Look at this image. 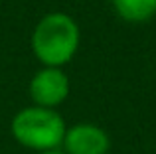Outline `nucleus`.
I'll return each mask as SVG.
<instances>
[{"instance_id": "f257e3e1", "label": "nucleus", "mask_w": 156, "mask_h": 154, "mask_svg": "<svg viewBox=\"0 0 156 154\" xmlns=\"http://www.w3.org/2000/svg\"><path fill=\"white\" fill-rule=\"evenodd\" d=\"M34 54L44 65H65L79 47V28L67 14L53 12L38 22L32 36Z\"/></svg>"}, {"instance_id": "f03ea898", "label": "nucleus", "mask_w": 156, "mask_h": 154, "mask_svg": "<svg viewBox=\"0 0 156 154\" xmlns=\"http://www.w3.org/2000/svg\"><path fill=\"white\" fill-rule=\"evenodd\" d=\"M10 131L14 140L22 146L36 152H48L57 150L63 144L67 127L59 113L36 105V107H26L20 113H16Z\"/></svg>"}, {"instance_id": "7ed1b4c3", "label": "nucleus", "mask_w": 156, "mask_h": 154, "mask_svg": "<svg viewBox=\"0 0 156 154\" xmlns=\"http://www.w3.org/2000/svg\"><path fill=\"white\" fill-rule=\"evenodd\" d=\"M69 95V79L59 67H46L30 81V97L38 107L53 109Z\"/></svg>"}, {"instance_id": "20e7f679", "label": "nucleus", "mask_w": 156, "mask_h": 154, "mask_svg": "<svg viewBox=\"0 0 156 154\" xmlns=\"http://www.w3.org/2000/svg\"><path fill=\"white\" fill-rule=\"evenodd\" d=\"M61 146L65 154H107L111 148V138L97 124L79 123L67 128Z\"/></svg>"}, {"instance_id": "39448f33", "label": "nucleus", "mask_w": 156, "mask_h": 154, "mask_svg": "<svg viewBox=\"0 0 156 154\" xmlns=\"http://www.w3.org/2000/svg\"><path fill=\"white\" fill-rule=\"evenodd\" d=\"M122 20L133 24L148 22L156 16V0H111Z\"/></svg>"}, {"instance_id": "423d86ee", "label": "nucleus", "mask_w": 156, "mask_h": 154, "mask_svg": "<svg viewBox=\"0 0 156 154\" xmlns=\"http://www.w3.org/2000/svg\"><path fill=\"white\" fill-rule=\"evenodd\" d=\"M36 154H65V152L57 148V150H48V152H36Z\"/></svg>"}]
</instances>
